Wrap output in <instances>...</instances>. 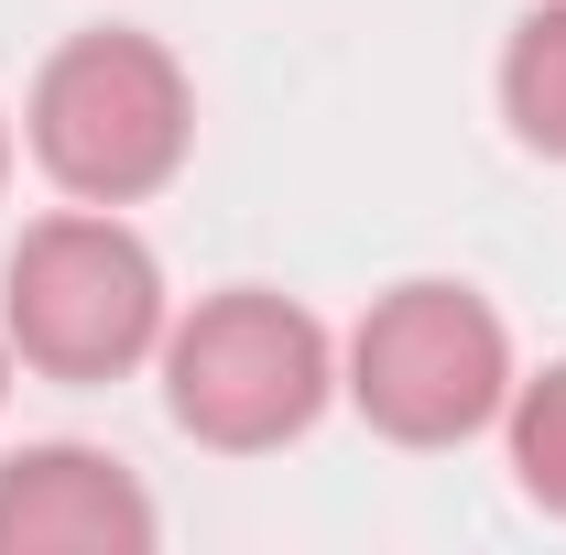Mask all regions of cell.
Instances as JSON below:
<instances>
[{
  "label": "cell",
  "instance_id": "obj_9",
  "mask_svg": "<svg viewBox=\"0 0 566 555\" xmlns=\"http://www.w3.org/2000/svg\"><path fill=\"white\" fill-rule=\"evenodd\" d=\"M0 186H11V109H0Z\"/></svg>",
  "mask_w": 566,
  "mask_h": 555
},
{
  "label": "cell",
  "instance_id": "obj_5",
  "mask_svg": "<svg viewBox=\"0 0 566 555\" xmlns=\"http://www.w3.org/2000/svg\"><path fill=\"white\" fill-rule=\"evenodd\" d=\"M164 512L109 447H11L0 458V555H153Z\"/></svg>",
  "mask_w": 566,
  "mask_h": 555
},
{
  "label": "cell",
  "instance_id": "obj_4",
  "mask_svg": "<svg viewBox=\"0 0 566 555\" xmlns=\"http://www.w3.org/2000/svg\"><path fill=\"white\" fill-rule=\"evenodd\" d=\"M512 381L523 370H512L501 305L480 283H447V273H415L392 294H370V316L338 338V392L392 447H469V436H491Z\"/></svg>",
  "mask_w": 566,
  "mask_h": 555
},
{
  "label": "cell",
  "instance_id": "obj_6",
  "mask_svg": "<svg viewBox=\"0 0 566 555\" xmlns=\"http://www.w3.org/2000/svg\"><path fill=\"white\" fill-rule=\"evenodd\" d=\"M501 121L523 153L566 164V0H534L501 44Z\"/></svg>",
  "mask_w": 566,
  "mask_h": 555
},
{
  "label": "cell",
  "instance_id": "obj_2",
  "mask_svg": "<svg viewBox=\"0 0 566 555\" xmlns=\"http://www.w3.org/2000/svg\"><path fill=\"white\" fill-rule=\"evenodd\" d=\"M153 370H164V415L186 425L197 447H218V458H273V447H294L338 404V338H327V316L273 294V283L197 294L164 327Z\"/></svg>",
  "mask_w": 566,
  "mask_h": 555
},
{
  "label": "cell",
  "instance_id": "obj_1",
  "mask_svg": "<svg viewBox=\"0 0 566 555\" xmlns=\"http://www.w3.org/2000/svg\"><path fill=\"white\" fill-rule=\"evenodd\" d=\"M22 142H33L55 197H76V208H142L197 153V76L175 66V44L120 33V22L109 33H66L33 66Z\"/></svg>",
  "mask_w": 566,
  "mask_h": 555
},
{
  "label": "cell",
  "instance_id": "obj_7",
  "mask_svg": "<svg viewBox=\"0 0 566 555\" xmlns=\"http://www.w3.org/2000/svg\"><path fill=\"white\" fill-rule=\"evenodd\" d=\"M501 447H512L523 501L566 523V359H545V370L512 381V404H501Z\"/></svg>",
  "mask_w": 566,
  "mask_h": 555
},
{
  "label": "cell",
  "instance_id": "obj_3",
  "mask_svg": "<svg viewBox=\"0 0 566 555\" xmlns=\"http://www.w3.org/2000/svg\"><path fill=\"white\" fill-rule=\"evenodd\" d=\"M175 327V283L120 208H55L0 262V338L44 381H120Z\"/></svg>",
  "mask_w": 566,
  "mask_h": 555
},
{
  "label": "cell",
  "instance_id": "obj_8",
  "mask_svg": "<svg viewBox=\"0 0 566 555\" xmlns=\"http://www.w3.org/2000/svg\"><path fill=\"white\" fill-rule=\"evenodd\" d=\"M11 370H22V359H11V338H0V404H11Z\"/></svg>",
  "mask_w": 566,
  "mask_h": 555
}]
</instances>
